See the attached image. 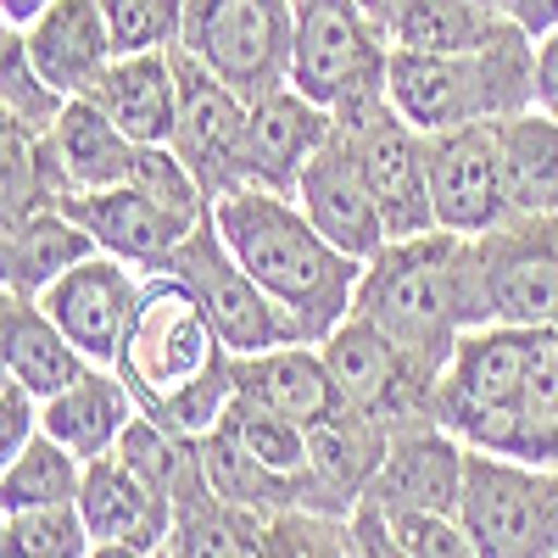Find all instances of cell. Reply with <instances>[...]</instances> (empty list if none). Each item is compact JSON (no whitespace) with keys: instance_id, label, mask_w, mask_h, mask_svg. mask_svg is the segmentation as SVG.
Returning a JSON list of instances; mask_svg holds the SVG:
<instances>
[{"instance_id":"7bdbcfd3","label":"cell","mask_w":558,"mask_h":558,"mask_svg":"<svg viewBox=\"0 0 558 558\" xmlns=\"http://www.w3.org/2000/svg\"><path fill=\"white\" fill-rule=\"evenodd\" d=\"M89 558H162V553H140V547H96Z\"/></svg>"},{"instance_id":"5b68a950","label":"cell","mask_w":558,"mask_h":558,"mask_svg":"<svg viewBox=\"0 0 558 558\" xmlns=\"http://www.w3.org/2000/svg\"><path fill=\"white\" fill-rule=\"evenodd\" d=\"M386 101L418 129L441 134L463 123H502L536 107V39L514 23L502 39L463 57L391 51Z\"/></svg>"},{"instance_id":"4316f807","label":"cell","mask_w":558,"mask_h":558,"mask_svg":"<svg viewBox=\"0 0 558 558\" xmlns=\"http://www.w3.org/2000/svg\"><path fill=\"white\" fill-rule=\"evenodd\" d=\"M134 391L123 386L118 368H89V375H78L68 391L45 397L39 402V430L57 436L73 458H107L118 447V436L134 425Z\"/></svg>"},{"instance_id":"ffe728a7","label":"cell","mask_w":558,"mask_h":558,"mask_svg":"<svg viewBox=\"0 0 558 558\" xmlns=\"http://www.w3.org/2000/svg\"><path fill=\"white\" fill-rule=\"evenodd\" d=\"M386 447H391V436L352 408L313 425L307 430V508L352 520L357 502L368 497V486L380 475Z\"/></svg>"},{"instance_id":"f546056e","label":"cell","mask_w":558,"mask_h":558,"mask_svg":"<svg viewBox=\"0 0 558 558\" xmlns=\"http://www.w3.org/2000/svg\"><path fill=\"white\" fill-rule=\"evenodd\" d=\"M263 514L223 502L207 475H196L173 497V531L162 542V558H257Z\"/></svg>"},{"instance_id":"52a82bcc","label":"cell","mask_w":558,"mask_h":558,"mask_svg":"<svg viewBox=\"0 0 558 558\" xmlns=\"http://www.w3.org/2000/svg\"><path fill=\"white\" fill-rule=\"evenodd\" d=\"M458 531L475 558H558V470L470 447Z\"/></svg>"},{"instance_id":"60d3db41","label":"cell","mask_w":558,"mask_h":558,"mask_svg":"<svg viewBox=\"0 0 558 558\" xmlns=\"http://www.w3.org/2000/svg\"><path fill=\"white\" fill-rule=\"evenodd\" d=\"M45 7H57V0H0V17H7V28H28Z\"/></svg>"},{"instance_id":"3957f363","label":"cell","mask_w":558,"mask_h":558,"mask_svg":"<svg viewBox=\"0 0 558 558\" xmlns=\"http://www.w3.org/2000/svg\"><path fill=\"white\" fill-rule=\"evenodd\" d=\"M112 368L140 408L184 436H207L235 402V352L218 341L196 291L173 274H146V296Z\"/></svg>"},{"instance_id":"4dcf8cb0","label":"cell","mask_w":558,"mask_h":558,"mask_svg":"<svg viewBox=\"0 0 558 558\" xmlns=\"http://www.w3.org/2000/svg\"><path fill=\"white\" fill-rule=\"evenodd\" d=\"M502 151V184L514 213H558V118L531 107L492 123Z\"/></svg>"},{"instance_id":"8992f818","label":"cell","mask_w":558,"mask_h":558,"mask_svg":"<svg viewBox=\"0 0 558 558\" xmlns=\"http://www.w3.org/2000/svg\"><path fill=\"white\" fill-rule=\"evenodd\" d=\"M391 34L357 0H296V62L291 84L330 118H347L386 96Z\"/></svg>"},{"instance_id":"4fadbf2b","label":"cell","mask_w":558,"mask_h":558,"mask_svg":"<svg viewBox=\"0 0 558 558\" xmlns=\"http://www.w3.org/2000/svg\"><path fill=\"white\" fill-rule=\"evenodd\" d=\"M179 68V123L168 146L202 179V191L218 202L229 191H246V134H252V101L235 96L223 78H213L184 45H173Z\"/></svg>"},{"instance_id":"7a4b0ae2","label":"cell","mask_w":558,"mask_h":558,"mask_svg":"<svg viewBox=\"0 0 558 558\" xmlns=\"http://www.w3.org/2000/svg\"><path fill=\"white\" fill-rule=\"evenodd\" d=\"M352 313L380 324L397 347H408L430 375H441L458 341L492 324L475 235L425 229V235H408V241H386L363 263Z\"/></svg>"},{"instance_id":"44dd1931","label":"cell","mask_w":558,"mask_h":558,"mask_svg":"<svg viewBox=\"0 0 558 558\" xmlns=\"http://www.w3.org/2000/svg\"><path fill=\"white\" fill-rule=\"evenodd\" d=\"M57 207H68L89 235H96L101 252L134 263L140 274H162V263L179 252L184 235H191V223H179L173 213H162L146 191H134V184L78 191V196H62Z\"/></svg>"},{"instance_id":"d6986e66","label":"cell","mask_w":558,"mask_h":558,"mask_svg":"<svg viewBox=\"0 0 558 558\" xmlns=\"http://www.w3.org/2000/svg\"><path fill=\"white\" fill-rule=\"evenodd\" d=\"M78 514H84L89 536H96V547L162 553V542L173 531V497H162L151 481H140L118 452H107V458L84 463Z\"/></svg>"},{"instance_id":"2e32d148","label":"cell","mask_w":558,"mask_h":558,"mask_svg":"<svg viewBox=\"0 0 558 558\" xmlns=\"http://www.w3.org/2000/svg\"><path fill=\"white\" fill-rule=\"evenodd\" d=\"M296 202H302V213L324 229V235H330L347 257H357V263H368L391 241L386 235V218H380V202H375V191H368L363 157H357L352 134L341 123L318 146V157L302 168Z\"/></svg>"},{"instance_id":"cb8c5ba5","label":"cell","mask_w":558,"mask_h":558,"mask_svg":"<svg viewBox=\"0 0 558 558\" xmlns=\"http://www.w3.org/2000/svg\"><path fill=\"white\" fill-rule=\"evenodd\" d=\"M235 391L268 402L274 413L296 418L307 430L347 408L318 341H291V347H274V352H257V357H235Z\"/></svg>"},{"instance_id":"ac0fdd59","label":"cell","mask_w":558,"mask_h":558,"mask_svg":"<svg viewBox=\"0 0 558 558\" xmlns=\"http://www.w3.org/2000/svg\"><path fill=\"white\" fill-rule=\"evenodd\" d=\"M330 129H336V118L318 101H307L296 84L274 89V96H257L252 134H246V191L296 196V179L318 157L324 140H330Z\"/></svg>"},{"instance_id":"9c48e42d","label":"cell","mask_w":558,"mask_h":558,"mask_svg":"<svg viewBox=\"0 0 558 558\" xmlns=\"http://www.w3.org/2000/svg\"><path fill=\"white\" fill-rule=\"evenodd\" d=\"M162 274L184 279V286L196 291V302L207 307L218 341L235 352V357H257V352L302 341L296 318L257 286L252 268L235 252H229V241L218 235V218L213 213L179 241V252L162 263Z\"/></svg>"},{"instance_id":"7c38bea8","label":"cell","mask_w":558,"mask_h":558,"mask_svg":"<svg viewBox=\"0 0 558 558\" xmlns=\"http://www.w3.org/2000/svg\"><path fill=\"white\" fill-rule=\"evenodd\" d=\"M352 146L363 157V173H368V191L380 202V218H386V235L391 241H408V235H425L436 229V202H430V140L418 134L386 96L368 101L347 118H336Z\"/></svg>"},{"instance_id":"8d00e7d4","label":"cell","mask_w":558,"mask_h":558,"mask_svg":"<svg viewBox=\"0 0 558 558\" xmlns=\"http://www.w3.org/2000/svg\"><path fill=\"white\" fill-rule=\"evenodd\" d=\"M118 57L173 51L184 39V0H101Z\"/></svg>"},{"instance_id":"b9f144b4","label":"cell","mask_w":558,"mask_h":558,"mask_svg":"<svg viewBox=\"0 0 558 558\" xmlns=\"http://www.w3.org/2000/svg\"><path fill=\"white\" fill-rule=\"evenodd\" d=\"M357 7H363L368 17H375V23H391V12L402 7V0H357Z\"/></svg>"},{"instance_id":"9a60e30c","label":"cell","mask_w":558,"mask_h":558,"mask_svg":"<svg viewBox=\"0 0 558 558\" xmlns=\"http://www.w3.org/2000/svg\"><path fill=\"white\" fill-rule=\"evenodd\" d=\"M430 140V202L436 229L452 235H486L508 213V184H502V151L492 123H463L425 134Z\"/></svg>"},{"instance_id":"484cf974","label":"cell","mask_w":558,"mask_h":558,"mask_svg":"<svg viewBox=\"0 0 558 558\" xmlns=\"http://www.w3.org/2000/svg\"><path fill=\"white\" fill-rule=\"evenodd\" d=\"M96 101L134 146H168L179 123V68L173 51H146V57H112V68L89 89Z\"/></svg>"},{"instance_id":"277c9868","label":"cell","mask_w":558,"mask_h":558,"mask_svg":"<svg viewBox=\"0 0 558 558\" xmlns=\"http://www.w3.org/2000/svg\"><path fill=\"white\" fill-rule=\"evenodd\" d=\"M218 235L229 241L257 286L296 318L302 341H330L352 318L363 263L347 257L324 229L302 213L296 196L274 191H229L213 202Z\"/></svg>"},{"instance_id":"8fae6325","label":"cell","mask_w":558,"mask_h":558,"mask_svg":"<svg viewBox=\"0 0 558 558\" xmlns=\"http://www.w3.org/2000/svg\"><path fill=\"white\" fill-rule=\"evenodd\" d=\"M475 246L486 318L558 330V213H508Z\"/></svg>"},{"instance_id":"74e56055","label":"cell","mask_w":558,"mask_h":558,"mask_svg":"<svg viewBox=\"0 0 558 558\" xmlns=\"http://www.w3.org/2000/svg\"><path fill=\"white\" fill-rule=\"evenodd\" d=\"M39 436V397L17 380H0V463Z\"/></svg>"},{"instance_id":"7402d4cb","label":"cell","mask_w":558,"mask_h":558,"mask_svg":"<svg viewBox=\"0 0 558 558\" xmlns=\"http://www.w3.org/2000/svg\"><path fill=\"white\" fill-rule=\"evenodd\" d=\"M134 151L140 146L89 96H73L68 112L57 118V129L39 140V157H45V173H51V184H57V202L78 196V191L129 184Z\"/></svg>"},{"instance_id":"30bf717a","label":"cell","mask_w":558,"mask_h":558,"mask_svg":"<svg viewBox=\"0 0 558 558\" xmlns=\"http://www.w3.org/2000/svg\"><path fill=\"white\" fill-rule=\"evenodd\" d=\"M324 363H330L347 408L375 418L386 436H402V430H418V425H441L436 418V375L408 347H397L380 324L352 313L341 330L324 341Z\"/></svg>"},{"instance_id":"e0dca14e","label":"cell","mask_w":558,"mask_h":558,"mask_svg":"<svg viewBox=\"0 0 558 558\" xmlns=\"http://www.w3.org/2000/svg\"><path fill=\"white\" fill-rule=\"evenodd\" d=\"M463 470H470V447H463L447 425H418V430L391 436L386 463H380V475H375V486H368L363 502L458 520Z\"/></svg>"},{"instance_id":"d6a6232c","label":"cell","mask_w":558,"mask_h":558,"mask_svg":"<svg viewBox=\"0 0 558 558\" xmlns=\"http://www.w3.org/2000/svg\"><path fill=\"white\" fill-rule=\"evenodd\" d=\"M68 101L73 96H62V89L34 68L28 45H23V28L0 34V123L28 134V140H45L57 129V118L68 112Z\"/></svg>"},{"instance_id":"836d02e7","label":"cell","mask_w":558,"mask_h":558,"mask_svg":"<svg viewBox=\"0 0 558 558\" xmlns=\"http://www.w3.org/2000/svg\"><path fill=\"white\" fill-rule=\"evenodd\" d=\"M112 452L129 463L140 481H151L162 497H179L184 486L202 475V436H184V430L162 425V418L146 413V408L134 413V425L118 436Z\"/></svg>"},{"instance_id":"e575fe53","label":"cell","mask_w":558,"mask_h":558,"mask_svg":"<svg viewBox=\"0 0 558 558\" xmlns=\"http://www.w3.org/2000/svg\"><path fill=\"white\" fill-rule=\"evenodd\" d=\"M0 547H7V558H89L96 536H89L78 502H57L0 514Z\"/></svg>"},{"instance_id":"6da1fadb","label":"cell","mask_w":558,"mask_h":558,"mask_svg":"<svg viewBox=\"0 0 558 558\" xmlns=\"http://www.w3.org/2000/svg\"><path fill=\"white\" fill-rule=\"evenodd\" d=\"M436 418L475 452L558 470V330H470L436 375Z\"/></svg>"},{"instance_id":"d590c367","label":"cell","mask_w":558,"mask_h":558,"mask_svg":"<svg viewBox=\"0 0 558 558\" xmlns=\"http://www.w3.org/2000/svg\"><path fill=\"white\" fill-rule=\"evenodd\" d=\"M45 207H57V184L45 173L39 140L0 123V229H12Z\"/></svg>"},{"instance_id":"83f0119b","label":"cell","mask_w":558,"mask_h":558,"mask_svg":"<svg viewBox=\"0 0 558 558\" xmlns=\"http://www.w3.org/2000/svg\"><path fill=\"white\" fill-rule=\"evenodd\" d=\"M96 235L68 213V207H45L12 229H0V286L12 296H45L68 268H78L84 257H96Z\"/></svg>"},{"instance_id":"f35d334b","label":"cell","mask_w":558,"mask_h":558,"mask_svg":"<svg viewBox=\"0 0 558 558\" xmlns=\"http://www.w3.org/2000/svg\"><path fill=\"white\" fill-rule=\"evenodd\" d=\"M536 107L558 118V28L536 39Z\"/></svg>"},{"instance_id":"ba28073f","label":"cell","mask_w":558,"mask_h":558,"mask_svg":"<svg viewBox=\"0 0 558 558\" xmlns=\"http://www.w3.org/2000/svg\"><path fill=\"white\" fill-rule=\"evenodd\" d=\"M179 45L235 96H274L296 62V0H184Z\"/></svg>"},{"instance_id":"ab89813d","label":"cell","mask_w":558,"mask_h":558,"mask_svg":"<svg viewBox=\"0 0 558 558\" xmlns=\"http://www.w3.org/2000/svg\"><path fill=\"white\" fill-rule=\"evenodd\" d=\"M497 7L508 12V23H520L531 39L558 28V0H497Z\"/></svg>"},{"instance_id":"f1b7e54d","label":"cell","mask_w":558,"mask_h":558,"mask_svg":"<svg viewBox=\"0 0 558 558\" xmlns=\"http://www.w3.org/2000/svg\"><path fill=\"white\" fill-rule=\"evenodd\" d=\"M508 28L514 23H508L497 0H402L386 23L391 51H436V57L481 51Z\"/></svg>"},{"instance_id":"603a6c76","label":"cell","mask_w":558,"mask_h":558,"mask_svg":"<svg viewBox=\"0 0 558 558\" xmlns=\"http://www.w3.org/2000/svg\"><path fill=\"white\" fill-rule=\"evenodd\" d=\"M23 45H28L34 68L51 78L62 96H89L96 78L118 57L101 0H57V7H45L23 28Z\"/></svg>"},{"instance_id":"d4e9b609","label":"cell","mask_w":558,"mask_h":558,"mask_svg":"<svg viewBox=\"0 0 558 558\" xmlns=\"http://www.w3.org/2000/svg\"><path fill=\"white\" fill-rule=\"evenodd\" d=\"M89 363L68 336H62V324L45 313L34 296H0V375L28 386L39 402L45 397H57L68 391L78 375H89Z\"/></svg>"},{"instance_id":"1f68e13d","label":"cell","mask_w":558,"mask_h":558,"mask_svg":"<svg viewBox=\"0 0 558 558\" xmlns=\"http://www.w3.org/2000/svg\"><path fill=\"white\" fill-rule=\"evenodd\" d=\"M78 486H84V458H73L57 436L39 430L23 452H12L0 463V514L78 502Z\"/></svg>"},{"instance_id":"5bb4252c","label":"cell","mask_w":558,"mask_h":558,"mask_svg":"<svg viewBox=\"0 0 558 558\" xmlns=\"http://www.w3.org/2000/svg\"><path fill=\"white\" fill-rule=\"evenodd\" d=\"M140 296H146V274L123 257H112V252H96L78 268H68L57 286L39 296V307L62 324V336L89 363L112 368L123 341H129V324L140 313Z\"/></svg>"}]
</instances>
